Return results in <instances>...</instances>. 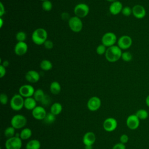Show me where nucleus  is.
Segmentation results:
<instances>
[{
	"label": "nucleus",
	"mask_w": 149,
	"mask_h": 149,
	"mask_svg": "<svg viewBox=\"0 0 149 149\" xmlns=\"http://www.w3.org/2000/svg\"><path fill=\"white\" fill-rule=\"evenodd\" d=\"M51 102V99L50 97L48 95L45 94L44 99L42 100V101L40 102L43 107H47L48 106Z\"/></svg>",
	"instance_id": "f704fd0d"
},
{
	"label": "nucleus",
	"mask_w": 149,
	"mask_h": 149,
	"mask_svg": "<svg viewBox=\"0 0 149 149\" xmlns=\"http://www.w3.org/2000/svg\"><path fill=\"white\" fill-rule=\"evenodd\" d=\"M42 8L46 12L50 11L52 8V3L49 0H47L42 2Z\"/></svg>",
	"instance_id": "7c9ffc66"
},
{
	"label": "nucleus",
	"mask_w": 149,
	"mask_h": 149,
	"mask_svg": "<svg viewBox=\"0 0 149 149\" xmlns=\"http://www.w3.org/2000/svg\"><path fill=\"white\" fill-rule=\"evenodd\" d=\"M45 94L44 93V91L41 88H38L35 90V92L33 95V98L36 100L37 102H41L42 100L44 99Z\"/></svg>",
	"instance_id": "393cba45"
},
{
	"label": "nucleus",
	"mask_w": 149,
	"mask_h": 149,
	"mask_svg": "<svg viewBox=\"0 0 149 149\" xmlns=\"http://www.w3.org/2000/svg\"><path fill=\"white\" fill-rule=\"evenodd\" d=\"M123 8V6L122 2L119 1H116L112 2L110 4L109 7V11L111 14L113 15H117L121 13Z\"/></svg>",
	"instance_id": "a211bd4d"
},
{
	"label": "nucleus",
	"mask_w": 149,
	"mask_h": 149,
	"mask_svg": "<svg viewBox=\"0 0 149 149\" xmlns=\"http://www.w3.org/2000/svg\"><path fill=\"white\" fill-rule=\"evenodd\" d=\"M47 111L43 106L37 105L31 111L33 117L37 120H43L47 115Z\"/></svg>",
	"instance_id": "2eb2a0df"
},
{
	"label": "nucleus",
	"mask_w": 149,
	"mask_h": 149,
	"mask_svg": "<svg viewBox=\"0 0 149 149\" xmlns=\"http://www.w3.org/2000/svg\"><path fill=\"white\" fill-rule=\"evenodd\" d=\"M68 25L70 29L74 33H79L83 29V22L81 18L76 16L70 17L68 20Z\"/></svg>",
	"instance_id": "39448f33"
},
{
	"label": "nucleus",
	"mask_w": 149,
	"mask_h": 149,
	"mask_svg": "<svg viewBox=\"0 0 149 149\" xmlns=\"http://www.w3.org/2000/svg\"><path fill=\"white\" fill-rule=\"evenodd\" d=\"M37 101L33 98V97H28L24 98V108H25L27 110L32 111L34 109L37 105Z\"/></svg>",
	"instance_id": "aec40b11"
},
{
	"label": "nucleus",
	"mask_w": 149,
	"mask_h": 149,
	"mask_svg": "<svg viewBox=\"0 0 149 149\" xmlns=\"http://www.w3.org/2000/svg\"><path fill=\"white\" fill-rule=\"evenodd\" d=\"M145 102H146V104L147 105V106L148 107H149V94L146 97Z\"/></svg>",
	"instance_id": "c03bdc74"
},
{
	"label": "nucleus",
	"mask_w": 149,
	"mask_h": 149,
	"mask_svg": "<svg viewBox=\"0 0 149 149\" xmlns=\"http://www.w3.org/2000/svg\"><path fill=\"white\" fill-rule=\"evenodd\" d=\"M26 38L27 35L26 33L23 31H18L16 34V39L17 42H25Z\"/></svg>",
	"instance_id": "c756f323"
},
{
	"label": "nucleus",
	"mask_w": 149,
	"mask_h": 149,
	"mask_svg": "<svg viewBox=\"0 0 149 149\" xmlns=\"http://www.w3.org/2000/svg\"><path fill=\"white\" fill-rule=\"evenodd\" d=\"M28 50V45L25 42H17L14 48V51L16 55L22 56L26 54Z\"/></svg>",
	"instance_id": "f3484780"
},
{
	"label": "nucleus",
	"mask_w": 149,
	"mask_h": 149,
	"mask_svg": "<svg viewBox=\"0 0 149 149\" xmlns=\"http://www.w3.org/2000/svg\"><path fill=\"white\" fill-rule=\"evenodd\" d=\"M15 129L13 126H10L6 127L4 130V135L8 139L15 136Z\"/></svg>",
	"instance_id": "c85d7f7f"
},
{
	"label": "nucleus",
	"mask_w": 149,
	"mask_h": 149,
	"mask_svg": "<svg viewBox=\"0 0 149 149\" xmlns=\"http://www.w3.org/2000/svg\"><path fill=\"white\" fill-rule=\"evenodd\" d=\"M43 45L44 46V48L47 49H51L54 47L53 42L49 40H47Z\"/></svg>",
	"instance_id": "e433bc0d"
},
{
	"label": "nucleus",
	"mask_w": 149,
	"mask_h": 149,
	"mask_svg": "<svg viewBox=\"0 0 149 149\" xmlns=\"http://www.w3.org/2000/svg\"><path fill=\"white\" fill-rule=\"evenodd\" d=\"M3 20L2 19V17L0 18V27L2 28L3 26Z\"/></svg>",
	"instance_id": "49530a36"
},
{
	"label": "nucleus",
	"mask_w": 149,
	"mask_h": 149,
	"mask_svg": "<svg viewBox=\"0 0 149 149\" xmlns=\"http://www.w3.org/2000/svg\"><path fill=\"white\" fill-rule=\"evenodd\" d=\"M8 97L5 93H2L0 95V101L2 105H6L8 102Z\"/></svg>",
	"instance_id": "c9c22d12"
},
{
	"label": "nucleus",
	"mask_w": 149,
	"mask_h": 149,
	"mask_svg": "<svg viewBox=\"0 0 149 149\" xmlns=\"http://www.w3.org/2000/svg\"><path fill=\"white\" fill-rule=\"evenodd\" d=\"M96 140V136L94 132H88L86 133L83 137V143L84 146H93Z\"/></svg>",
	"instance_id": "6ab92c4d"
},
{
	"label": "nucleus",
	"mask_w": 149,
	"mask_h": 149,
	"mask_svg": "<svg viewBox=\"0 0 149 149\" xmlns=\"http://www.w3.org/2000/svg\"><path fill=\"white\" fill-rule=\"evenodd\" d=\"M107 47L106 46H105L104 45H103L102 44H101L97 47L96 53L100 55H102L104 54L105 55V54L107 51Z\"/></svg>",
	"instance_id": "473e14b6"
},
{
	"label": "nucleus",
	"mask_w": 149,
	"mask_h": 149,
	"mask_svg": "<svg viewBox=\"0 0 149 149\" xmlns=\"http://www.w3.org/2000/svg\"><path fill=\"white\" fill-rule=\"evenodd\" d=\"M41 143L37 139H32L29 140L26 144V149H40Z\"/></svg>",
	"instance_id": "412c9836"
},
{
	"label": "nucleus",
	"mask_w": 149,
	"mask_h": 149,
	"mask_svg": "<svg viewBox=\"0 0 149 149\" xmlns=\"http://www.w3.org/2000/svg\"><path fill=\"white\" fill-rule=\"evenodd\" d=\"M132 38L128 35H123L120 36L117 41V45L122 50H126L129 49L132 45Z\"/></svg>",
	"instance_id": "1a4fd4ad"
},
{
	"label": "nucleus",
	"mask_w": 149,
	"mask_h": 149,
	"mask_svg": "<svg viewBox=\"0 0 149 149\" xmlns=\"http://www.w3.org/2000/svg\"><path fill=\"white\" fill-rule=\"evenodd\" d=\"M5 13V8L4 5H3L2 2L0 3V16L2 17V16Z\"/></svg>",
	"instance_id": "a19ab883"
},
{
	"label": "nucleus",
	"mask_w": 149,
	"mask_h": 149,
	"mask_svg": "<svg viewBox=\"0 0 149 149\" xmlns=\"http://www.w3.org/2000/svg\"><path fill=\"white\" fill-rule=\"evenodd\" d=\"M107 1H108V2H115V1H118V0H107Z\"/></svg>",
	"instance_id": "de8ad7c7"
},
{
	"label": "nucleus",
	"mask_w": 149,
	"mask_h": 149,
	"mask_svg": "<svg viewBox=\"0 0 149 149\" xmlns=\"http://www.w3.org/2000/svg\"><path fill=\"white\" fill-rule=\"evenodd\" d=\"M27 122V118L22 114L15 115L10 120L11 126L16 129H23L26 125Z\"/></svg>",
	"instance_id": "20e7f679"
},
{
	"label": "nucleus",
	"mask_w": 149,
	"mask_h": 149,
	"mask_svg": "<svg viewBox=\"0 0 149 149\" xmlns=\"http://www.w3.org/2000/svg\"><path fill=\"white\" fill-rule=\"evenodd\" d=\"M6 73V68L4 67L3 65H0V77L2 78L3 77Z\"/></svg>",
	"instance_id": "ea45409f"
},
{
	"label": "nucleus",
	"mask_w": 149,
	"mask_h": 149,
	"mask_svg": "<svg viewBox=\"0 0 149 149\" xmlns=\"http://www.w3.org/2000/svg\"><path fill=\"white\" fill-rule=\"evenodd\" d=\"M55 120H56V115H54L51 112H49L47 113L45 117L43 119V121L45 124L49 125V124L53 123L55 121Z\"/></svg>",
	"instance_id": "cd10ccee"
},
{
	"label": "nucleus",
	"mask_w": 149,
	"mask_h": 149,
	"mask_svg": "<svg viewBox=\"0 0 149 149\" xmlns=\"http://www.w3.org/2000/svg\"><path fill=\"white\" fill-rule=\"evenodd\" d=\"M84 148L85 149H93V146H84Z\"/></svg>",
	"instance_id": "a18cd8bd"
},
{
	"label": "nucleus",
	"mask_w": 149,
	"mask_h": 149,
	"mask_svg": "<svg viewBox=\"0 0 149 149\" xmlns=\"http://www.w3.org/2000/svg\"><path fill=\"white\" fill-rule=\"evenodd\" d=\"M101 105V99L97 97L93 96L89 98L87 102V107L91 111H96L100 109Z\"/></svg>",
	"instance_id": "f8f14e48"
},
{
	"label": "nucleus",
	"mask_w": 149,
	"mask_h": 149,
	"mask_svg": "<svg viewBox=\"0 0 149 149\" xmlns=\"http://www.w3.org/2000/svg\"><path fill=\"white\" fill-rule=\"evenodd\" d=\"M117 41L116 35L113 32H107L101 38V43L107 48L115 45Z\"/></svg>",
	"instance_id": "6e6552de"
},
{
	"label": "nucleus",
	"mask_w": 149,
	"mask_h": 149,
	"mask_svg": "<svg viewBox=\"0 0 149 149\" xmlns=\"http://www.w3.org/2000/svg\"><path fill=\"white\" fill-rule=\"evenodd\" d=\"M24 98L19 94L12 96L10 100V108L15 111H19L24 107Z\"/></svg>",
	"instance_id": "7ed1b4c3"
},
{
	"label": "nucleus",
	"mask_w": 149,
	"mask_h": 149,
	"mask_svg": "<svg viewBox=\"0 0 149 149\" xmlns=\"http://www.w3.org/2000/svg\"><path fill=\"white\" fill-rule=\"evenodd\" d=\"M22 146V140L20 137L13 136L8 138L5 143L6 149H20Z\"/></svg>",
	"instance_id": "423d86ee"
},
{
	"label": "nucleus",
	"mask_w": 149,
	"mask_h": 149,
	"mask_svg": "<svg viewBox=\"0 0 149 149\" xmlns=\"http://www.w3.org/2000/svg\"><path fill=\"white\" fill-rule=\"evenodd\" d=\"M121 13L125 16H126V17L130 16L132 14V8H131L130 6H124L122 10Z\"/></svg>",
	"instance_id": "72a5a7b5"
},
{
	"label": "nucleus",
	"mask_w": 149,
	"mask_h": 149,
	"mask_svg": "<svg viewBox=\"0 0 149 149\" xmlns=\"http://www.w3.org/2000/svg\"><path fill=\"white\" fill-rule=\"evenodd\" d=\"M40 1H41L43 2V1H47V0H40Z\"/></svg>",
	"instance_id": "09e8293b"
},
{
	"label": "nucleus",
	"mask_w": 149,
	"mask_h": 149,
	"mask_svg": "<svg viewBox=\"0 0 149 149\" xmlns=\"http://www.w3.org/2000/svg\"><path fill=\"white\" fill-rule=\"evenodd\" d=\"M63 107L61 103L56 102L53 103L50 107V112L55 115H58L60 114L62 111Z\"/></svg>",
	"instance_id": "5701e85b"
},
{
	"label": "nucleus",
	"mask_w": 149,
	"mask_h": 149,
	"mask_svg": "<svg viewBox=\"0 0 149 149\" xmlns=\"http://www.w3.org/2000/svg\"><path fill=\"white\" fill-rule=\"evenodd\" d=\"M34 92L35 89L31 84H23L19 88V94L25 98L33 97Z\"/></svg>",
	"instance_id": "9d476101"
},
{
	"label": "nucleus",
	"mask_w": 149,
	"mask_h": 149,
	"mask_svg": "<svg viewBox=\"0 0 149 149\" xmlns=\"http://www.w3.org/2000/svg\"><path fill=\"white\" fill-rule=\"evenodd\" d=\"M48 38V33L45 29L43 28H37L34 30L31 34L33 42L37 45H43Z\"/></svg>",
	"instance_id": "f03ea898"
},
{
	"label": "nucleus",
	"mask_w": 149,
	"mask_h": 149,
	"mask_svg": "<svg viewBox=\"0 0 149 149\" xmlns=\"http://www.w3.org/2000/svg\"><path fill=\"white\" fill-rule=\"evenodd\" d=\"M122 50L116 45L107 48L105 54L106 59L109 62H115L121 58Z\"/></svg>",
	"instance_id": "f257e3e1"
},
{
	"label": "nucleus",
	"mask_w": 149,
	"mask_h": 149,
	"mask_svg": "<svg viewBox=\"0 0 149 149\" xmlns=\"http://www.w3.org/2000/svg\"><path fill=\"white\" fill-rule=\"evenodd\" d=\"M40 68L44 71H48L52 69V62L48 59L42 60L40 64Z\"/></svg>",
	"instance_id": "a878e982"
},
{
	"label": "nucleus",
	"mask_w": 149,
	"mask_h": 149,
	"mask_svg": "<svg viewBox=\"0 0 149 149\" xmlns=\"http://www.w3.org/2000/svg\"><path fill=\"white\" fill-rule=\"evenodd\" d=\"M121 59L125 62H130L133 59V55L129 51H124L122 52Z\"/></svg>",
	"instance_id": "2f4dec72"
},
{
	"label": "nucleus",
	"mask_w": 149,
	"mask_h": 149,
	"mask_svg": "<svg viewBox=\"0 0 149 149\" xmlns=\"http://www.w3.org/2000/svg\"><path fill=\"white\" fill-rule=\"evenodd\" d=\"M1 65H3L4 67L6 68V67H8V66L9 65V62L8 61H7V60H5V61H3L1 63Z\"/></svg>",
	"instance_id": "37998d69"
},
{
	"label": "nucleus",
	"mask_w": 149,
	"mask_h": 149,
	"mask_svg": "<svg viewBox=\"0 0 149 149\" xmlns=\"http://www.w3.org/2000/svg\"><path fill=\"white\" fill-rule=\"evenodd\" d=\"M126 146L125 144L121 143H118L116 144H115L112 149H126Z\"/></svg>",
	"instance_id": "58836bf2"
},
{
	"label": "nucleus",
	"mask_w": 149,
	"mask_h": 149,
	"mask_svg": "<svg viewBox=\"0 0 149 149\" xmlns=\"http://www.w3.org/2000/svg\"><path fill=\"white\" fill-rule=\"evenodd\" d=\"M26 80L30 83H36L40 79V75L38 72L34 70H29L25 74Z\"/></svg>",
	"instance_id": "dca6fc26"
},
{
	"label": "nucleus",
	"mask_w": 149,
	"mask_h": 149,
	"mask_svg": "<svg viewBox=\"0 0 149 149\" xmlns=\"http://www.w3.org/2000/svg\"><path fill=\"white\" fill-rule=\"evenodd\" d=\"M32 130L29 127H24L22 129L20 134V137L22 140H26L30 139L32 136Z\"/></svg>",
	"instance_id": "b1692460"
},
{
	"label": "nucleus",
	"mask_w": 149,
	"mask_h": 149,
	"mask_svg": "<svg viewBox=\"0 0 149 149\" xmlns=\"http://www.w3.org/2000/svg\"><path fill=\"white\" fill-rule=\"evenodd\" d=\"M75 16L83 18L88 15L90 12V8L87 4L84 3H79L77 4L73 9Z\"/></svg>",
	"instance_id": "0eeeda50"
},
{
	"label": "nucleus",
	"mask_w": 149,
	"mask_h": 149,
	"mask_svg": "<svg viewBox=\"0 0 149 149\" xmlns=\"http://www.w3.org/2000/svg\"><path fill=\"white\" fill-rule=\"evenodd\" d=\"M129 139V136L126 134H123L119 137L120 143H123L124 144H125L126 143H127L128 142Z\"/></svg>",
	"instance_id": "4c0bfd02"
},
{
	"label": "nucleus",
	"mask_w": 149,
	"mask_h": 149,
	"mask_svg": "<svg viewBox=\"0 0 149 149\" xmlns=\"http://www.w3.org/2000/svg\"><path fill=\"white\" fill-rule=\"evenodd\" d=\"M61 17L63 20H68V21L69 20V19L70 18V17H69V15L68 13L67 12H64L63 13H62V15H61Z\"/></svg>",
	"instance_id": "79ce46f5"
},
{
	"label": "nucleus",
	"mask_w": 149,
	"mask_h": 149,
	"mask_svg": "<svg viewBox=\"0 0 149 149\" xmlns=\"http://www.w3.org/2000/svg\"><path fill=\"white\" fill-rule=\"evenodd\" d=\"M49 90L52 94H54V95L58 94L61 91V86L60 83L56 81H52L50 84Z\"/></svg>",
	"instance_id": "4be33fe9"
},
{
	"label": "nucleus",
	"mask_w": 149,
	"mask_h": 149,
	"mask_svg": "<svg viewBox=\"0 0 149 149\" xmlns=\"http://www.w3.org/2000/svg\"><path fill=\"white\" fill-rule=\"evenodd\" d=\"M140 119L136 114H131L129 115L126 120L127 127L130 130L137 129L140 125Z\"/></svg>",
	"instance_id": "ddd939ff"
},
{
	"label": "nucleus",
	"mask_w": 149,
	"mask_h": 149,
	"mask_svg": "<svg viewBox=\"0 0 149 149\" xmlns=\"http://www.w3.org/2000/svg\"><path fill=\"white\" fill-rule=\"evenodd\" d=\"M147 12L145 8L139 4L135 5L132 8V15L137 19H141L145 17Z\"/></svg>",
	"instance_id": "4468645a"
},
{
	"label": "nucleus",
	"mask_w": 149,
	"mask_h": 149,
	"mask_svg": "<svg viewBox=\"0 0 149 149\" xmlns=\"http://www.w3.org/2000/svg\"><path fill=\"white\" fill-rule=\"evenodd\" d=\"M102 126L104 129L107 132H112L114 131L118 126V122L116 119L109 117L107 118L103 122Z\"/></svg>",
	"instance_id": "9b49d317"
},
{
	"label": "nucleus",
	"mask_w": 149,
	"mask_h": 149,
	"mask_svg": "<svg viewBox=\"0 0 149 149\" xmlns=\"http://www.w3.org/2000/svg\"><path fill=\"white\" fill-rule=\"evenodd\" d=\"M135 114L140 120H145L148 117V112L144 109H140L137 110Z\"/></svg>",
	"instance_id": "bb28decb"
}]
</instances>
